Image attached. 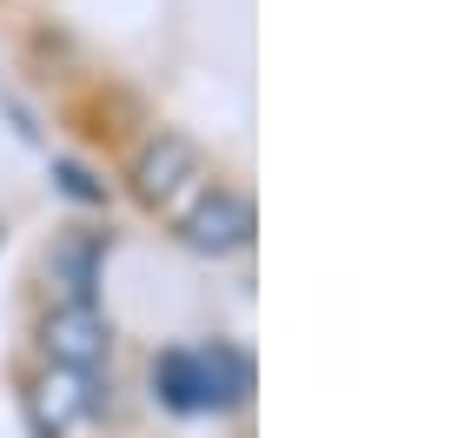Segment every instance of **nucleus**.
<instances>
[{
	"mask_svg": "<svg viewBox=\"0 0 458 438\" xmlns=\"http://www.w3.org/2000/svg\"><path fill=\"white\" fill-rule=\"evenodd\" d=\"M153 392L173 412H233L252 399V358L226 339L213 346H173L153 358Z\"/></svg>",
	"mask_w": 458,
	"mask_h": 438,
	"instance_id": "1",
	"label": "nucleus"
},
{
	"mask_svg": "<svg viewBox=\"0 0 458 438\" xmlns=\"http://www.w3.org/2000/svg\"><path fill=\"white\" fill-rule=\"evenodd\" d=\"M207 186H213V166H207V153H199L186 133H153L147 147L133 153V193H140V206H153L166 219H180Z\"/></svg>",
	"mask_w": 458,
	"mask_h": 438,
	"instance_id": "2",
	"label": "nucleus"
},
{
	"mask_svg": "<svg viewBox=\"0 0 458 438\" xmlns=\"http://www.w3.org/2000/svg\"><path fill=\"white\" fill-rule=\"evenodd\" d=\"M40 352H47V366L100 372L106 352H114V319H106L93 299H60V306L40 319Z\"/></svg>",
	"mask_w": 458,
	"mask_h": 438,
	"instance_id": "3",
	"label": "nucleus"
},
{
	"mask_svg": "<svg viewBox=\"0 0 458 438\" xmlns=\"http://www.w3.org/2000/svg\"><path fill=\"white\" fill-rule=\"evenodd\" d=\"M180 240L193 246V253H207V259H226V253H246L252 246V206H246V193H233V186H207V193L193 199L180 219Z\"/></svg>",
	"mask_w": 458,
	"mask_h": 438,
	"instance_id": "4",
	"label": "nucleus"
},
{
	"mask_svg": "<svg viewBox=\"0 0 458 438\" xmlns=\"http://www.w3.org/2000/svg\"><path fill=\"white\" fill-rule=\"evenodd\" d=\"M27 412H34V432H40V438H67L81 418L100 412V385H93V372L47 366V379L27 392Z\"/></svg>",
	"mask_w": 458,
	"mask_h": 438,
	"instance_id": "5",
	"label": "nucleus"
},
{
	"mask_svg": "<svg viewBox=\"0 0 458 438\" xmlns=\"http://www.w3.org/2000/svg\"><path fill=\"white\" fill-rule=\"evenodd\" d=\"M54 265H60V273H67V286H73V299H93V273H100V240H67V246H60V253H54Z\"/></svg>",
	"mask_w": 458,
	"mask_h": 438,
	"instance_id": "6",
	"label": "nucleus"
},
{
	"mask_svg": "<svg viewBox=\"0 0 458 438\" xmlns=\"http://www.w3.org/2000/svg\"><path fill=\"white\" fill-rule=\"evenodd\" d=\"M54 173H60V186H67V193H73V199H106V186H93V173H87V166H73V160H60V166H54Z\"/></svg>",
	"mask_w": 458,
	"mask_h": 438,
	"instance_id": "7",
	"label": "nucleus"
}]
</instances>
